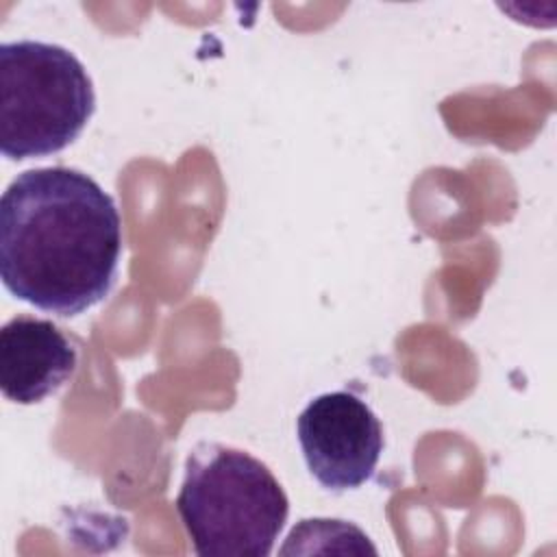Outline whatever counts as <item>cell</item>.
<instances>
[{
  "label": "cell",
  "instance_id": "6da1fadb",
  "mask_svg": "<svg viewBox=\"0 0 557 557\" xmlns=\"http://www.w3.org/2000/svg\"><path fill=\"white\" fill-rule=\"evenodd\" d=\"M122 255V218L89 174L22 172L0 200V278L41 311L72 318L111 292Z\"/></svg>",
  "mask_w": 557,
  "mask_h": 557
},
{
  "label": "cell",
  "instance_id": "5b68a950",
  "mask_svg": "<svg viewBox=\"0 0 557 557\" xmlns=\"http://www.w3.org/2000/svg\"><path fill=\"white\" fill-rule=\"evenodd\" d=\"M76 363L74 344L52 320L15 315L0 329V389L11 403L35 405L52 396Z\"/></svg>",
  "mask_w": 557,
  "mask_h": 557
},
{
  "label": "cell",
  "instance_id": "277c9868",
  "mask_svg": "<svg viewBox=\"0 0 557 557\" xmlns=\"http://www.w3.org/2000/svg\"><path fill=\"white\" fill-rule=\"evenodd\" d=\"M298 442L309 472L331 492H346L374 476L383 426L366 400L348 389L315 396L298 416Z\"/></svg>",
  "mask_w": 557,
  "mask_h": 557
},
{
  "label": "cell",
  "instance_id": "3957f363",
  "mask_svg": "<svg viewBox=\"0 0 557 557\" xmlns=\"http://www.w3.org/2000/svg\"><path fill=\"white\" fill-rule=\"evenodd\" d=\"M96 94L85 65L63 46H0V150L22 161L67 148L87 126Z\"/></svg>",
  "mask_w": 557,
  "mask_h": 557
},
{
  "label": "cell",
  "instance_id": "7a4b0ae2",
  "mask_svg": "<svg viewBox=\"0 0 557 557\" xmlns=\"http://www.w3.org/2000/svg\"><path fill=\"white\" fill-rule=\"evenodd\" d=\"M174 505L200 557H268L289 513L272 470L218 442L189 450Z\"/></svg>",
  "mask_w": 557,
  "mask_h": 557
}]
</instances>
